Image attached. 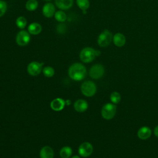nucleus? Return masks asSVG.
<instances>
[{
    "label": "nucleus",
    "instance_id": "1",
    "mask_svg": "<svg viewBox=\"0 0 158 158\" xmlns=\"http://www.w3.org/2000/svg\"><path fill=\"white\" fill-rule=\"evenodd\" d=\"M69 75L73 80L80 81L86 75V69L81 63H74L71 65L68 70Z\"/></svg>",
    "mask_w": 158,
    "mask_h": 158
},
{
    "label": "nucleus",
    "instance_id": "2",
    "mask_svg": "<svg viewBox=\"0 0 158 158\" xmlns=\"http://www.w3.org/2000/svg\"><path fill=\"white\" fill-rule=\"evenodd\" d=\"M94 49L86 47L83 48L80 52V59L84 63L92 62L96 57V53Z\"/></svg>",
    "mask_w": 158,
    "mask_h": 158
},
{
    "label": "nucleus",
    "instance_id": "3",
    "mask_svg": "<svg viewBox=\"0 0 158 158\" xmlns=\"http://www.w3.org/2000/svg\"><path fill=\"white\" fill-rule=\"evenodd\" d=\"M116 111L117 107L114 104L107 103L102 107L101 115L104 119L110 120L114 117Z\"/></svg>",
    "mask_w": 158,
    "mask_h": 158
},
{
    "label": "nucleus",
    "instance_id": "4",
    "mask_svg": "<svg viewBox=\"0 0 158 158\" xmlns=\"http://www.w3.org/2000/svg\"><path fill=\"white\" fill-rule=\"evenodd\" d=\"M112 39V33L109 30H104L98 36V44L101 47H106L110 44Z\"/></svg>",
    "mask_w": 158,
    "mask_h": 158
},
{
    "label": "nucleus",
    "instance_id": "5",
    "mask_svg": "<svg viewBox=\"0 0 158 158\" xmlns=\"http://www.w3.org/2000/svg\"><path fill=\"white\" fill-rule=\"evenodd\" d=\"M81 91L83 95L87 97L94 96L96 92V84L91 81H84L81 85Z\"/></svg>",
    "mask_w": 158,
    "mask_h": 158
},
{
    "label": "nucleus",
    "instance_id": "6",
    "mask_svg": "<svg viewBox=\"0 0 158 158\" xmlns=\"http://www.w3.org/2000/svg\"><path fill=\"white\" fill-rule=\"evenodd\" d=\"M30 41V35L28 31L26 30H20L16 35V43L20 46H24L28 44Z\"/></svg>",
    "mask_w": 158,
    "mask_h": 158
},
{
    "label": "nucleus",
    "instance_id": "7",
    "mask_svg": "<svg viewBox=\"0 0 158 158\" xmlns=\"http://www.w3.org/2000/svg\"><path fill=\"white\" fill-rule=\"evenodd\" d=\"M104 73V68L102 65L100 64H97L93 65L89 69V74L91 78L93 79H99L101 78Z\"/></svg>",
    "mask_w": 158,
    "mask_h": 158
},
{
    "label": "nucleus",
    "instance_id": "8",
    "mask_svg": "<svg viewBox=\"0 0 158 158\" xmlns=\"http://www.w3.org/2000/svg\"><path fill=\"white\" fill-rule=\"evenodd\" d=\"M43 65V63L36 61L31 62L27 66V72L31 76H36L41 73Z\"/></svg>",
    "mask_w": 158,
    "mask_h": 158
},
{
    "label": "nucleus",
    "instance_id": "9",
    "mask_svg": "<svg viewBox=\"0 0 158 158\" xmlns=\"http://www.w3.org/2000/svg\"><path fill=\"white\" fill-rule=\"evenodd\" d=\"M93 151V146L88 142H84L81 143L78 148V153L80 156L83 157L89 156Z\"/></svg>",
    "mask_w": 158,
    "mask_h": 158
},
{
    "label": "nucleus",
    "instance_id": "10",
    "mask_svg": "<svg viewBox=\"0 0 158 158\" xmlns=\"http://www.w3.org/2000/svg\"><path fill=\"white\" fill-rule=\"evenodd\" d=\"M42 12L44 16L47 18L52 17L55 14V6L51 2L45 4L42 9Z\"/></svg>",
    "mask_w": 158,
    "mask_h": 158
},
{
    "label": "nucleus",
    "instance_id": "11",
    "mask_svg": "<svg viewBox=\"0 0 158 158\" xmlns=\"http://www.w3.org/2000/svg\"><path fill=\"white\" fill-rule=\"evenodd\" d=\"M65 104V101L62 98H56L52 100L50 104L51 109L55 111H60L62 110Z\"/></svg>",
    "mask_w": 158,
    "mask_h": 158
},
{
    "label": "nucleus",
    "instance_id": "12",
    "mask_svg": "<svg viewBox=\"0 0 158 158\" xmlns=\"http://www.w3.org/2000/svg\"><path fill=\"white\" fill-rule=\"evenodd\" d=\"M73 107L76 111L78 112H83L88 109V104L84 99H78L74 102Z\"/></svg>",
    "mask_w": 158,
    "mask_h": 158
},
{
    "label": "nucleus",
    "instance_id": "13",
    "mask_svg": "<svg viewBox=\"0 0 158 158\" xmlns=\"http://www.w3.org/2000/svg\"><path fill=\"white\" fill-rule=\"evenodd\" d=\"M56 6L60 10H67L73 4V0H55Z\"/></svg>",
    "mask_w": 158,
    "mask_h": 158
},
{
    "label": "nucleus",
    "instance_id": "14",
    "mask_svg": "<svg viewBox=\"0 0 158 158\" xmlns=\"http://www.w3.org/2000/svg\"><path fill=\"white\" fill-rule=\"evenodd\" d=\"M151 130L148 127H141L137 133L138 138L141 139H147L151 136Z\"/></svg>",
    "mask_w": 158,
    "mask_h": 158
},
{
    "label": "nucleus",
    "instance_id": "15",
    "mask_svg": "<svg viewBox=\"0 0 158 158\" xmlns=\"http://www.w3.org/2000/svg\"><path fill=\"white\" fill-rule=\"evenodd\" d=\"M114 44L117 47H122L126 42L125 36L121 33H117L113 36L112 39Z\"/></svg>",
    "mask_w": 158,
    "mask_h": 158
},
{
    "label": "nucleus",
    "instance_id": "16",
    "mask_svg": "<svg viewBox=\"0 0 158 158\" xmlns=\"http://www.w3.org/2000/svg\"><path fill=\"white\" fill-rule=\"evenodd\" d=\"M42 30L41 25L37 22H33L28 27V31L30 34L36 35L41 33Z\"/></svg>",
    "mask_w": 158,
    "mask_h": 158
},
{
    "label": "nucleus",
    "instance_id": "17",
    "mask_svg": "<svg viewBox=\"0 0 158 158\" xmlns=\"http://www.w3.org/2000/svg\"><path fill=\"white\" fill-rule=\"evenodd\" d=\"M40 158H53L54 151L51 147L48 146H44L40 151Z\"/></svg>",
    "mask_w": 158,
    "mask_h": 158
},
{
    "label": "nucleus",
    "instance_id": "18",
    "mask_svg": "<svg viewBox=\"0 0 158 158\" xmlns=\"http://www.w3.org/2000/svg\"><path fill=\"white\" fill-rule=\"evenodd\" d=\"M38 6V2L36 0H28L25 4V8L28 11L35 10Z\"/></svg>",
    "mask_w": 158,
    "mask_h": 158
},
{
    "label": "nucleus",
    "instance_id": "19",
    "mask_svg": "<svg viewBox=\"0 0 158 158\" xmlns=\"http://www.w3.org/2000/svg\"><path fill=\"white\" fill-rule=\"evenodd\" d=\"M72 154V149L69 146H64L60 151V156L62 158H69Z\"/></svg>",
    "mask_w": 158,
    "mask_h": 158
},
{
    "label": "nucleus",
    "instance_id": "20",
    "mask_svg": "<svg viewBox=\"0 0 158 158\" xmlns=\"http://www.w3.org/2000/svg\"><path fill=\"white\" fill-rule=\"evenodd\" d=\"M54 17L56 20L60 22H64L67 20V15L62 10L56 12L54 14Z\"/></svg>",
    "mask_w": 158,
    "mask_h": 158
},
{
    "label": "nucleus",
    "instance_id": "21",
    "mask_svg": "<svg viewBox=\"0 0 158 158\" xmlns=\"http://www.w3.org/2000/svg\"><path fill=\"white\" fill-rule=\"evenodd\" d=\"M15 24L17 27L20 29H23L27 24V19L23 16H20L16 19Z\"/></svg>",
    "mask_w": 158,
    "mask_h": 158
},
{
    "label": "nucleus",
    "instance_id": "22",
    "mask_svg": "<svg viewBox=\"0 0 158 158\" xmlns=\"http://www.w3.org/2000/svg\"><path fill=\"white\" fill-rule=\"evenodd\" d=\"M76 2L78 7L82 10H86L89 7V0H77Z\"/></svg>",
    "mask_w": 158,
    "mask_h": 158
},
{
    "label": "nucleus",
    "instance_id": "23",
    "mask_svg": "<svg viewBox=\"0 0 158 158\" xmlns=\"http://www.w3.org/2000/svg\"><path fill=\"white\" fill-rule=\"evenodd\" d=\"M110 99L113 104H118L121 100L120 94L117 91H114L110 94Z\"/></svg>",
    "mask_w": 158,
    "mask_h": 158
},
{
    "label": "nucleus",
    "instance_id": "24",
    "mask_svg": "<svg viewBox=\"0 0 158 158\" xmlns=\"http://www.w3.org/2000/svg\"><path fill=\"white\" fill-rule=\"evenodd\" d=\"M43 73L45 77L50 78L53 77V75H54V70L52 67L50 66H47L43 68Z\"/></svg>",
    "mask_w": 158,
    "mask_h": 158
},
{
    "label": "nucleus",
    "instance_id": "25",
    "mask_svg": "<svg viewBox=\"0 0 158 158\" xmlns=\"http://www.w3.org/2000/svg\"><path fill=\"white\" fill-rule=\"evenodd\" d=\"M7 6L6 2L3 0H0V17L3 16L7 10Z\"/></svg>",
    "mask_w": 158,
    "mask_h": 158
},
{
    "label": "nucleus",
    "instance_id": "26",
    "mask_svg": "<svg viewBox=\"0 0 158 158\" xmlns=\"http://www.w3.org/2000/svg\"><path fill=\"white\" fill-rule=\"evenodd\" d=\"M154 133L155 136L158 138V125L155 127V128L154 130Z\"/></svg>",
    "mask_w": 158,
    "mask_h": 158
},
{
    "label": "nucleus",
    "instance_id": "27",
    "mask_svg": "<svg viewBox=\"0 0 158 158\" xmlns=\"http://www.w3.org/2000/svg\"><path fill=\"white\" fill-rule=\"evenodd\" d=\"M71 158H80V157L78 156H73Z\"/></svg>",
    "mask_w": 158,
    "mask_h": 158
},
{
    "label": "nucleus",
    "instance_id": "28",
    "mask_svg": "<svg viewBox=\"0 0 158 158\" xmlns=\"http://www.w3.org/2000/svg\"><path fill=\"white\" fill-rule=\"evenodd\" d=\"M43 1H46V2H49V1H51V0H43Z\"/></svg>",
    "mask_w": 158,
    "mask_h": 158
}]
</instances>
